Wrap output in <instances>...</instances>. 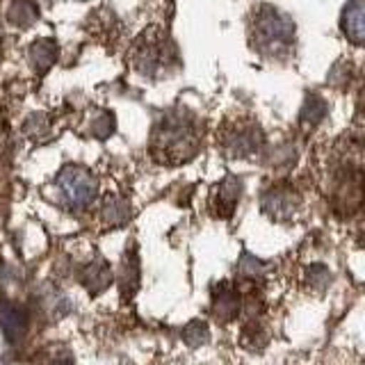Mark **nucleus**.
<instances>
[{"label": "nucleus", "mask_w": 365, "mask_h": 365, "mask_svg": "<svg viewBox=\"0 0 365 365\" xmlns=\"http://www.w3.org/2000/svg\"><path fill=\"white\" fill-rule=\"evenodd\" d=\"M199 148V125L187 110H176L165 114L158 121L151 140L153 155L165 165H180L197 153Z\"/></svg>", "instance_id": "f257e3e1"}, {"label": "nucleus", "mask_w": 365, "mask_h": 365, "mask_svg": "<svg viewBox=\"0 0 365 365\" xmlns=\"http://www.w3.org/2000/svg\"><path fill=\"white\" fill-rule=\"evenodd\" d=\"M251 41L256 51L269 57H279L294 43V23L274 7H260L251 21Z\"/></svg>", "instance_id": "f03ea898"}, {"label": "nucleus", "mask_w": 365, "mask_h": 365, "mask_svg": "<svg viewBox=\"0 0 365 365\" xmlns=\"http://www.w3.org/2000/svg\"><path fill=\"white\" fill-rule=\"evenodd\" d=\"M365 201V180L356 167H342L334 178V194H331V203L340 215H347L361 208Z\"/></svg>", "instance_id": "7ed1b4c3"}, {"label": "nucleus", "mask_w": 365, "mask_h": 365, "mask_svg": "<svg viewBox=\"0 0 365 365\" xmlns=\"http://www.w3.org/2000/svg\"><path fill=\"white\" fill-rule=\"evenodd\" d=\"M57 187L71 208H87L96 197V178L83 167H64L57 174Z\"/></svg>", "instance_id": "20e7f679"}, {"label": "nucleus", "mask_w": 365, "mask_h": 365, "mask_svg": "<svg viewBox=\"0 0 365 365\" xmlns=\"http://www.w3.org/2000/svg\"><path fill=\"white\" fill-rule=\"evenodd\" d=\"M224 144H226V151L231 155L247 158L251 153H256L262 146V130L251 121L235 123L233 128H228Z\"/></svg>", "instance_id": "39448f33"}, {"label": "nucleus", "mask_w": 365, "mask_h": 365, "mask_svg": "<svg viewBox=\"0 0 365 365\" xmlns=\"http://www.w3.org/2000/svg\"><path fill=\"white\" fill-rule=\"evenodd\" d=\"M242 311V299L228 283H217L212 288V315L220 322H231Z\"/></svg>", "instance_id": "423d86ee"}, {"label": "nucleus", "mask_w": 365, "mask_h": 365, "mask_svg": "<svg viewBox=\"0 0 365 365\" xmlns=\"http://www.w3.org/2000/svg\"><path fill=\"white\" fill-rule=\"evenodd\" d=\"M297 203H299V197H297L294 190L285 185H277L269 192H265V197H262V210L272 217H277V220H283V217H290L294 212Z\"/></svg>", "instance_id": "0eeeda50"}, {"label": "nucleus", "mask_w": 365, "mask_h": 365, "mask_svg": "<svg viewBox=\"0 0 365 365\" xmlns=\"http://www.w3.org/2000/svg\"><path fill=\"white\" fill-rule=\"evenodd\" d=\"M342 30L354 43H365V0H349L342 11Z\"/></svg>", "instance_id": "6e6552de"}, {"label": "nucleus", "mask_w": 365, "mask_h": 365, "mask_svg": "<svg viewBox=\"0 0 365 365\" xmlns=\"http://www.w3.org/2000/svg\"><path fill=\"white\" fill-rule=\"evenodd\" d=\"M160 41H146L140 46V53H137V62L144 73H155L158 68H163L169 64V46Z\"/></svg>", "instance_id": "1a4fd4ad"}, {"label": "nucleus", "mask_w": 365, "mask_h": 365, "mask_svg": "<svg viewBox=\"0 0 365 365\" xmlns=\"http://www.w3.org/2000/svg\"><path fill=\"white\" fill-rule=\"evenodd\" d=\"M57 53H60V51H57L55 41H51V39H37L30 46L28 57H30V64H32L34 71H37L39 76H43V73H48L51 66L57 62Z\"/></svg>", "instance_id": "9d476101"}, {"label": "nucleus", "mask_w": 365, "mask_h": 365, "mask_svg": "<svg viewBox=\"0 0 365 365\" xmlns=\"http://www.w3.org/2000/svg\"><path fill=\"white\" fill-rule=\"evenodd\" d=\"M0 329L9 342H19V338H23L28 329V315L16 306H3L0 311Z\"/></svg>", "instance_id": "9b49d317"}, {"label": "nucleus", "mask_w": 365, "mask_h": 365, "mask_svg": "<svg viewBox=\"0 0 365 365\" xmlns=\"http://www.w3.org/2000/svg\"><path fill=\"white\" fill-rule=\"evenodd\" d=\"M240 192H242V182H240L235 176H228L220 190H217V212H220L222 217H231L235 205H237V199H240Z\"/></svg>", "instance_id": "f8f14e48"}, {"label": "nucleus", "mask_w": 365, "mask_h": 365, "mask_svg": "<svg viewBox=\"0 0 365 365\" xmlns=\"http://www.w3.org/2000/svg\"><path fill=\"white\" fill-rule=\"evenodd\" d=\"M37 19V7L28 0H14L7 11V21L11 26H21V28H28L32 26V21Z\"/></svg>", "instance_id": "ddd939ff"}, {"label": "nucleus", "mask_w": 365, "mask_h": 365, "mask_svg": "<svg viewBox=\"0 0 365 365\" xmlns=\"http://www.w3.org/2000/svg\"><path fill=\"white\" fill-rule=\"evenodd\" d=\"M324 114H327V103H324V98L322 96H317V94H311L306 98V103H304V108H302V123L304 125H317L319 121L324 119Z\"/></svg>", "instance_id": "4468645a"}, {"label": "nucleus", "mask_w": 365, "mask_h": 365, "mask_svg": "<svg viewBox=\"0 0 365 365\" xmlns=\"http://www.w3.org/2000/svg\"><path fill=\"white\" fill-rule=\"evenodd\" d=\"M110 279H112V274H110V267L106 265V262H96V265H89L87 267V274L83 277L85 285L89 290H94V292H101L106 285H110Z\"/></svg>", "instance_id": "2eb2a0df"}, {"label": "nucleus", "mask_w": 365, "mask_h": 365, "mask_svg": "<svg viewBox=\"0 0 365 365\" xmlns=\"http://www.w3.org/2000/svg\"><path fill=\"white\" fill-rule=\"evenodd\" d=\"M103 217L110 222V224H123L128 220V203L119 197H110L103 205Z\"/></svg>", "instance_id": "dca6fc26"}, {"label": "nucleus", "mask_w": 365, "mask_h": 365, "mask_svg": "<svg viewBox=\"0 0 365 365\" xmlns=\"http://www.w3.org/2000/svg\"><path fill=\"white\" fill-rule=\"evenodd\" d=\"M240 342L247 347V349H262L267 342V334L260 329L258 322H249L245 329H242V336H240Z\"/></svg>", "instance_id": "f3484780"}, {"label": "nucleus", "mask_w": 365, "mask_h": 365, "mask_svg": "<svg viewBox=\"0 0 365 365\" xmlns=\"http://www.w3.org/2000/svg\"><path fill=\"white\" fill-rule=\"evenodd\" d=\"M208 338H210V331H208V327H205V322H201V319H194V322H190L185 329H182V340L192 347L203 345V342H208Z\"/></svg>", "instance_id": "a211bd4d"}, {"label": "nucleus", "mask_w": 365, "mask_h": 365, "mask_svg": "<svg viewBox=\"0 0 365 365\" xmlns=\"http://www.w3.org/2000/svg\"><path fill=\"white\" fill-rule=\"evenodd\" d=\"M137 279H140V269H137V258L133 256L130 258H125L123 262V288H128V290H135L137 288Z\"/></svg>", "instance_id": "6ab92c4d"}, {"label": "nucleus", "mask_w": 365, "mask_h": 365, "mask_svg": "<svg viewBox=\"0 0 365 365\" xmlns=\"http://www.w3.org/2000/svg\"><path fill=\"white\" fill-rule=\"evenodd\" d=\"M329 269L324 267V265H315V267H311V272H308V283L311 285H319V288H324V285L329 283Z\"/></svg>", "instance_id": "aec40b11"}, {"label": "nucleus", "mask_w": 365, "mask_h": 365, "mask_svg": "<svg viewBox=\"0 0 365 365\" xmlns=\"http://www.w3.org/2000/svg\"><path fill=\"white\" fill-rule=\"evenodd\" d=\"M260 267L262 265L254 256H245L242 260H240V274H242V277H258Z\"/></svg>", "instance_id": "412c9836"}, {"label": "nucleus", "mask_w": 365, "mask_h": 365, "mask_svg": "<svg viewBox=\"0 0 365 365\" xmlns=\"http://www.w3.org/2000/svg\"><path fill=\"white\" fill-rule=\"evenodd\" d=\"M46 365H73V361L68 359V356H53Z\"/></svg>", "instance_id": "4be33fe9"}, {"label": "nucleus", "mask_w": 365, "mask_h": 365, "mask_svg": "<svg viewBox=\"0 0 365 365\" xmlns=\"http://www.w3.org/2000/svg\"><path fill=\"white\" fill-rule=\"evenodd\" d=\"M359 110L365 112V78H363V85H361V91H359Z\"/></svg>", "instance_id": "5701e85b"}, {"label": "nucleus", "mask_w": 365, "mask_h": 365, "mask_svg": "<svg viewBox=\"0 0 365 365\" xmlns=\"http://www.w3.org/2000/svg\"><path fill=\"white\" fill-rule=\"evenodd\" d=\"M361 242L365 245V224H363V228H361Z\"/></svg>", "instance_id": "b1692460"}]
</instances>
